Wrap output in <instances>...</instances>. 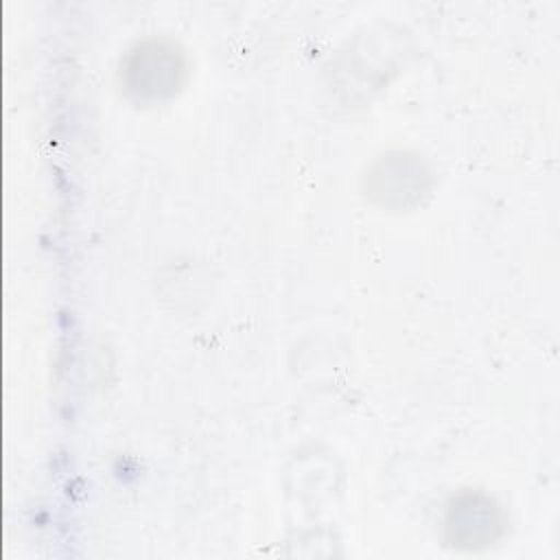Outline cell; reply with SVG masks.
I'll return each instance as SVG.
<instances>
[{"instance_id": "1", "label": "cell", "mask_w": 560, "mask_h": 560, "mask_svg": "<svg viewBox=\"0 0 560 560\" xmlns=\"http://www.w3.org/2000/svg\"><path fill=\"white\" fill-rule=\"evenodd\" d=\"M186 77L184 55L171 42L138 44L122 63L125 90L138 101H160L179 90Z\"/></svg>"}, {"instance_id": "2", "label": "cell", "mask_w": 560, "mask_h": 560, "mask_svg": "<svg viewBox=\"0 0 560 560\" xmlns=\"http://www.w3.org/2000/svg\"><path fill=\"white\" fill-rule=\"evenodd\" d=\"M503 512L483 492H462L453 497L444 516V534L448 545L475 551L492 545L503 534Z\"/></svg>"}, {"instance_id": "3", "label": "cell", "mask_w": 560, "mask_h": 560, "mask_svg": "<svg viewBox=\"0 0 560 560\" xmlns=\"http://www.w3.org/2000/svg\"><path fill=\"white\" fill-rule=\"evenodd\" d=\"M427 171L420 160L396 151L383 155L368 175L370 195L387 206H405L407 199H418L424 190Z\"/></svg>"}]
</instances>
